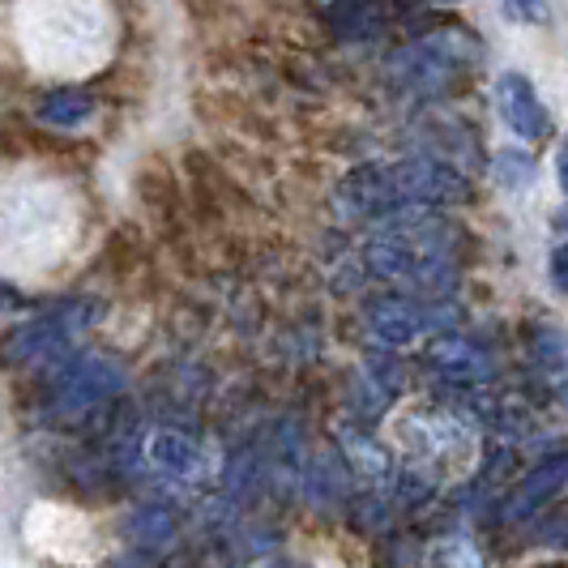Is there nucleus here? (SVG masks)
Instances as JSON below:
<instances>
[{
  "mask_svg": "<svg viewBox=\"0 0 568 568\" xmlns=\"http://www.w3.org/2000/svg\"><path fill=\"white\" fill-rule=\"evenodd\" d=\"M124 389V368L103 351H82L60 359L52 372L48 389H43V419L48 424H78L85 415H94L99 406H108Z\"/></svg>",
  "mask_w": 568,
  "mask_h": 568,
  "instance_id": "f257e3e1",
  "label": "nucleus"
},
{
  "mask_svg": "<svg viewBox=\"0 0 568 568\" xmlns=\"http://www.w3.org/2000/svg\"><path fill=\"white\" fill-rule=\"evenodd\" d=\"M94 316H99V304H60L52 313L34 316V321H22L18 329H9L4 338H0V364L4 368H30V364H48V359H57L64 355L73 338L94 325Z\"/></svg>",
  "mask_w": 568,
  "mask_h": 568,
  "instance_id": "f03ea898",
  "label": "nucleus"
},
{
  "mask_svg": "<svg viewBox=\"0 0 568 568\" xmlns=\"http://www.w3.org/2000/svg\"><path fill=\"white\" fill-rule=\"evenodd\" d=\"M389 189L406 210H432V205H454L466 197V180L440 159H402L385 168Z\"/></svg>",
  "mask_w": 568,
  "mask_h": 568,
  "instance_id": "7ed1b4c3",
  "label": "nucleus"
},
{
  "mask_svg": "<svg viewBox=\"0 0 568 568\" xmlns=\"http://www.w3.org/2000/svg\"><path fill=\"white\" fill-rule=\"evenodd\" d=\"M496 112L526 142H539V138H547V129H551L539 90L526 82L521 73H500L496 78Z\"/></svg>",
  "mask_w": 568,
  "mask_h": 568,
  "instance_id": "20e7f679",
  "label": "nucleus"
},
{
  "mask_svg": "<svg viewBox=\"0 0 568 568\" xmlns=\"http://www.w3.org/2000/svg\"><path fill=\"white\" fill-rule=\"evenodd\" d=\"M427 368L454 385H484L491 376V355L479 342L457 338V334H440L427 346Z\"/></svg>",
  "mask_w": 568,
  "mask_h": 568,
  "instance_id": "39448f33",
  "label": "nucleus"
},
{
  "mask_svg": "<svg viewBox=\"0 0 568 568\" xmlns=\"http://www.w3.org/2000/svg\"><path fill=\"white\" fill-rule=\"evenodd\" d=\"M568 484V454H551L547 462H539L521 484L509 491V500H505V517L509 521H526V517H535V513Z\"/></svg>",
  "mask_w": 568,
  "mask_h": 568,
  "instance_id": "423d86ee",
  "label": "nucleus"
},
{
  "mask_svg": "<svg viewBox=\"0 0 568 568\" xmlns=\"http://www.w3.org/2000/svg\"><path fill=\"white\" fill-rule=\"evenodd\" d=\"M368 329L385 346H406L427 329V308H419L415 300H398V295H385L368 308Z\"/></svg>",
  "mask_w": 568,
  "mask_h": 568,
  "instance_id": "0eeeda50",
  "label": "nucleus"
},
{
  "mask_svg": "<svg viewBox=\"0 0 568 568\" xmlns=\"http://www.w3.org/2000/svg\"><path fill=\"white\" fill-rule=\"evenodd\" d=\"M457 60L445 57V48L440 43H419V48H410V52H402L394 57V78L406 85H415V90H440V85L454 78Z\"/></svg>",
  "mask_w": 568,
  "mask_h": 568,
  "instance_id": "6e6552de",
  "label": "nucleus"
},
{
  "mask_svg": "<svg viewBox=\"0 0 568 568\" xmlns=\"http://www.w3.org/2000/svg\"><path fill=\"white\" fill-rule=\"evenodd\" d=\"M145 457H150L154 470L175 475V479L197 475V466H201V449L193 445V436H184V432H175V427L154 432V436L145 440Z\"/></svg>",
  "mask_w": 568,
  "mask_h": 568,
  "instance_id": "1a4fd4ad",
  "label": "nucleus"
},
{
  "mask_svg": "<svg viewBox=\"0 0 568 568\" xmlns=\"http://www.w3.org/2000/svg\"><path fill=\"white\" fill-rule=\"evenodd\" d=\"M325 22L329 30L346 39V43H355V39H372V34H381V9L372 4V0H334L329 9H325Z\"/></svg>",
  "mask_w": 568,
  "mask_h": 568,
  "instance_id": "9d476101",
  "label": "nucleus"
},
{
  "mask_svg": "<svg viewBox=\"0 0 568 568\" xmlns=\"http://www.w3.org/2000/svg\"><path fill=\"white\" fill-rule=\"evenodd\" d=\"M34 115H39L48 129H78V124H85V120L94 115V99H90L85 90H78V85H64V90L43 94Z\"/></svg>",
  "mask_w": 568,
  "mask_h": 568,
  "instance_id": "9b49d317",
  "label": "nucleus"
},
{
  "mask_svg": "<svg viewBox=\"0 0 568 568\" xmlns=\"http://www.w3.org/2000/svg\"><path fill=\"white\" fill-rule=\"evenodd\" d=\"M308 491L321 505H338L346 496V470H342L338 454H316L308 462Z\"/></svg>",
  "mask_w": 568,
  "mask_h": 568,
  "instance_id": "f8f14e48",
  "label": "nucleus"
},
{
  "mask_svg": "<svg viewBox=\"0 0 568 568\" xmlns=\"http://www.w3.org/2000/svg\"><path fill=\"white\" fill-rule=\"evenodd\" d=\"M129 539L142 542V547H163V542H171L175 539V513L159 509V505L138 509L129 517Z\"/></svg>",
  "mask_w": 568,
  "mask_h": 568,
  "instance_id": "ddd939ff",
  "label": "nucleus"
},
{
  "mask_svg": "<svg viewBox=\"0 0 568 568\" xmlns=\"http://www.w3.org/2000/svg\"><path fill=\"white\" fill-rule=\"evenodd\" d=\"M436 565L440 568H484V560H479V551H475L466 539H445V542H436Z\"/></svg>",
  "mask_w": 568,
  "mask_h": 568,
  "instance_id": "4468645a",
  "label": "nucleus"
},
{
  "mask_svg": "<svg viewBox=\"0 0 568 568\" xmlns=\"http://www.w3.org/2000/svg\"><path fill=\"white\" fill-rule=\"evenodd\" d=\"M505 18L521 22V27H535V22H547V4L542 0H500Z\"/></svg>",
  "mask_w": 568,
  "mask_h": 568,
  "instance_id": "2eb2a0df",
  "label": "nucleus"
},
{
  "mask_svg": "<svg viewBox=\"0 0 568 568\" xmlns=\"http://www.w3.org/2000/svg\"><path fill=\"white\" fill-rule=\"evenodd\" d=\"M551 283H556V291L568 295V244H560V248L551 253Z\"/></svg>",
  "mask_w": 568,
  "mask_h": 568,
  "instance_id": "dca6fc26",
  "label": "nucleus"
},
{
  "mask_svg": "<svg viewBox=\"0 0 568 568\" xmlns=\"http://www.w3.org/2000/svg\"><path fill=\"white\" fill-rule=\"evenodd\" d=\"M556 171H560V189L568 193V138L560 142V154H556Z\"/></svg>",
  "mask_w": 568,
  "mask_h": 568,
  "instance_id": "f3484780",
  "label": "nucleus"
},
{
  "mask_svg": "<svg viewBox=\"0 0 568 568\" xmlns=\"http://www.w3.org/2000/svg\"><path fill=\"white\" fill-rule=\"evenodd\" d=\"M9 304H13V295H9V291H4V286H0V313H4V308H9Z\"/></svg>",
  "mask_w": 568,
  "mask_h": 568,
  "instance_id": "a211bd4d",
  "label": "nucleus"
},
{
  "mask_svg": "<svg viewBox=\"0 0 568 568\" xmlns=\"http://www.w3.org/2000/svg\"><path fill=\"white\" fill-rule=\"evenodd\" d=\"M265 568H300V565H295V560H270Z\"/></svg>",
  "mask_w": 568,
  "mask_h": 568,
  "instance_id": "6ab92c4d",
  "label": "nucleus"
},
{
  "mask_svg": "<svg viewBox=\"0 0 568 568\" xmlns=\"http://www.w3.org/2000/svg\"><path fill=\"white\" fill-rule=\"evenodd\" d=\"M440 4H457V0H440Z\"/></svg>",
  "mask_w": 568,
  "mask_h": 568,
  "instance_id": "aec40b11",
  "label": "nucleus"
},
{
  "mask_svg": "<svg viewBox=\"0 0 568 568\" xmlns=\"http://www.w3.org/2000/svg\"><path fill=\"white\" fill-rule=\"evenodd\" d=\"M556 568H560V565H556Z\"/></svg>",
  "mask_w": 568,
  "mask_h": 568,
  "instance_id": "412c9836",
  "label": "nucleus"
}]
</instances>
